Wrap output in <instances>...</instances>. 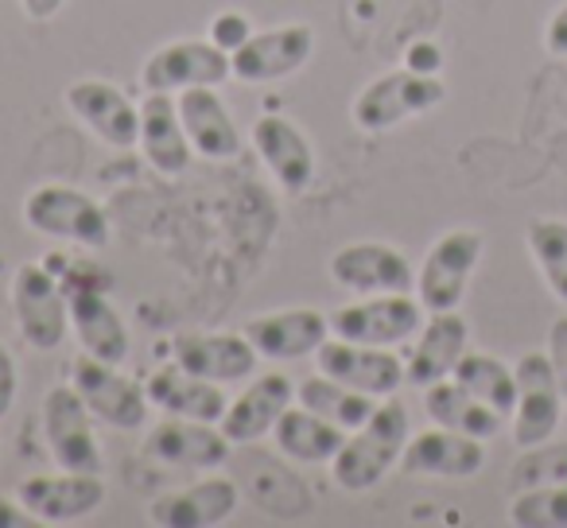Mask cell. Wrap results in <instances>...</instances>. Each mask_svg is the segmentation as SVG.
<instances>
[{
  "label": "cell",
  "instance_id": "obj_20",
  "mask_svg": "<svg viewBox=\"0 0 567 528\" xmlns=\"http://www.w3.org/2000/svg\"><path fill=\"white\" fill-rule=\"evenodd\" d=\"M257 350L245 334L234 331H203L175 339V365L214 385H234V381L252 377L257 370Z\"/></svg>",
  "mask_w": 567,
  "mask_h": 528
},
{
  "label": "cell",
  "instance_id": "obj_31",
  "mask_svg": "<svg viewBox=\"0 0 567 528\" xmlns=\"http://www.w3.org/2000/svg\"><path fill=\"white\" fill-rule=\"evenodd\" d=\"M451 377H455L466 393L478 396L482 404H489L497 416L509 420L513 408H517V373H513V365H505L502 358L471 354V350H466Z\"/></svg>",
  "mask_w": 567,
  "mask_h": 528
},
{
  "label": "cell",
  "instance_id": "obj_27",
  "mask_svg": "<svg viewBox=\"0 0 567 528\" xmlns=\"http://www.w3.org/2000/svg\"><path fill=\"white\" fill-rule=\"evenodd\" d=\"M148 401L156 404L167 416H187V420H206V424H218L226 416L229 401L214 381H203L187 370H159L152 373V381L144 385Z\"/></svg>",
  "mask_w": 567,
  "mask_h": 528
},
{
  "label": "cell",
  "instance_id": "obj_17",
  "mask_svg": "<svg viewBox=\"0 0 567 528\" xmlns=\"http://www.w3.org/2000/svg\"><path fill=\"white\" fill-rule=\"evenodd\" d=\"M234 443L226 439L218 424L206 420H187V416H167L144 439L148 458L164 466H179V470H218L229 458Z\"/></svg>",
  "mask_w": 567,
  "mask_h": 528
},
{
  "label": "cell",
  "instance_id": "obj_6",
  "mask_svg": "<svg viewBox=\"0 0 567 528\" xmlns=\"http://www.w3.org/2000/svg\"><path fill=\"white\" fill-rule=\"evenodd\" d=\"M424 303L409 292H385L365 296L358 303L331 311V334L334 339L358 342V346H401L424 327Z\"/></svg>",
  "mask_w": 567,
  "mask_h": 528
},
{
  "label": "cell",
  "instance_id": "obj_36",
  "mask_svg": "<svg viewBox=\"0 0 567 528\" xmlns=\"http://www.w3.org/2000/svg\"><path fill=\"white\" fill-rule=\"evenodd\" d=\"M544 354H548L559 389H564V396H567V315H559L556 323L548 327V350H544Z\"/></svg>",
  "mask_w": 567,
  "mask_h": 528
},
{
  "label": "cell",
  "instance_id": "obj_22",
  "mask_svg": "<svg viewBox=\"0 0 567 528\" xmlns=\"http://www.w3.org/2000/svg\"><path fill=\"white\" fill-rule=\"evenodd\" d=\"M175 105H179V121H183V128H187V141L198 156L203 159H237L241 156V133H237L234 117H229L218 90L214 86L179 90Z\"/></svg>",
  "mask_w": 567,
  "mask_h": 528
},
{
  "label": "cell",
  "instance_id": "obj_26",
  "mask_svg": "<svg viewBox=\"0 0 567 528\" xmlns=\"http://www.w3.org/2000/svg\"><path fill=\"white\" fill-rule=\"evenodd\" d=\"M141 152L156 172L179 175L190 167V141L172 94H144L141 102Z\"/></svg>",
  "mask_w": 567,
  "mask_h": 528
},
{
  "label": "cell",
  "instance_id": "obj_3",
  "mask_svg": "<svg viewBox=\"0 0 567 528\" xmlns=\"http://www.w3.org/2000/svg\"><path fill=\"white\" fill-rule=\"evenodd\" d=\"M447 86L440 74H416V71H389L373 79L350 105V117L362 133H389L412 117H424L435 105H443Z\"/></svg>",
  "mask_w": 567,
  "mask_h": 528
},
{
  "label": "cell",
  "instance_id": "obj_32",
  "mask_svg": "<svg viewBox=\"0 0 567 528\" xmlns=\"http://www.w3.org/2000/svg\"><path fill=\"white\" fill-rule=\"evenodd\" d=\"M528 252H533L536 269L548 280L551 296L567 303V221L559 218H533L525 229Z\"/></svg>",
  "mask_w": 567,
  "mask_h": 528
},
{
  "label": "cell",
  "instance_id": "obj_42",
  "mask_svg": "<svg viewBox=\"0 0 567 528\" xmlns=\"http://www.w3.org/2000/svg\"><path fill=\"white\" fill-rule=\"evenodd\" d=\"M564 424H567V408H564Z\"/></svg>",
  "mask_w": 567,
  "mask_h": 528
},
{
  "label": "cell",
  "instance_id": "obj_12",
  "mask_svg": "<svg viewBox=\"0 0 567 528\" xmlns=\"http://www.w3.org/2000/svg\"><path fill=\"white\" fill-rule=\"evenodd\" d=\"M66 110L90 128L102 144L125 152L141 144V105L128 102L121 86L105 79H79L63 94Z\"/></svg>",
  "mask_w": 567,
  "mask_h": 528
},
{
  "label": "cell",
  "instance_id": "obj_30",
  "mask_svg": "<svg viewBox=\"0 0 567 528\" xmlns=\"http://www.w3.org/2000/svg\"><path fill=\"white\" fill-rule=\"evenodd\" d=\"M296 401H300V408L339 424L342 432L362 427L365 420L373 416V408L381 404V401H373V396L358 393V389L339 385L334 377H323V373H316V377H308L303 385H296Z\"/></svg>",
  "mask_w": 567,
  "mask_h": 528
},
{
  "label": "cell",
  "instance_id": "obj_15",
  "mask_svg": "<svg viewBox=\"0 0 567 528\" xmlns=\"http://www.w3.org/2000/svg\"><path fill=\"white\" fill-rule=\"evenodd\" d=\"M327 269H331L334 284L347 288V292H362V296L412 292V288H416V272H412L409 257L385 241L342 245Z\"/></svg>",
  "mask_w": 567,
  "mask_h": 528
},
{
  "label": "cell",
  "instance_id": "obj_13",
  "mask_svg": "<svg viewBox=\"0 0 567 528\" xmlns=\"http://www.w3.org/2000/svg\"><path fill=\"white\" fill-rule=\"evenodd\" d=\"M316 370L323 377H334L339 385H350L373 401H389L404 385V365L385 346H358L347 339H327L316 350Z\"/></svg>",
  "mask_w": 567,
  "mask_h": 528
},
{
  "label": "cell",
  "instance_id": "obj_16",
  "mask_svg": "<svg viewBox=\"0 0 567 528\" xmlns=\"http://www.w3.org/2000/svg\"><path fill=\"white\" fill-rule=\"evenodd\" d=\"M249 141L257 148L260 164L272 172V179L288 195H303L316 183V148L296 121L280 117V113H260L249 128Z\"/></svg>",
  "mask_w": 567,
  "mask_h": 528
},
{
  "label": "cell",
  "instance_id": "obj_34",
  "mask_svg": "<svg viewBox=\"0 0 567 528\" xmlns=\"http://www.w3.org/2000/svg\"><path fill=\"white\" fill-rule=\"evenodd\" d=\"M567 482V443H540V447H525V455L513 463L509 486L513 494L536 486H556Z\"/></svg>",
  "mask_w": 567,
  "mask_h": 528
},
{
  "label": "cell",
  "instance_id": "obj_21",
  "mask_svg": "<svg viewBox=\"0 0 567 528\" xmlns=\"http://www.w3.org/2000/svg\"><path fill=\"white\" fill-rule=\"evenodd\" d=\"M296 401V381L288 373H260L241 396L226 408L218 427L234 447H249V443L265 439L276 427V420L292 408Z\"/></svg>",
  "mask_w": 567,
  "mask_h": 528
},
{
  "label": "cell",
  "instance_id": "obj_39",
  "mask_svg": "<svg viewBox=\"0 0 567 528\" xmlns=\"http://www.w3.org/2000/svg\"><path fill=\"white\" fill-rule=\"evenodd\" d=\"M544 48H548L551 55H559V59L567 55V4H559V9L551 12L548 28H544Z\"/></svg>",
  "mask_w": 567,
  "mask_h": 528
},
{
  "label": "cell",
  "instance_id": "obj_23",
  "mask_svg": "<svg viewBox=\"0 0 567 528\" xmlns=\"http://www.w3.org/2000/svg\"><path fill=\"white\" fill-rule=\"evenodd\" d=\"M466 342H471V327H466V319L458 311H440V315L424 319L416 346H412L409 362H404V381L416 389H427L435 381L451 377L458 358L466 354Z\"/></svg>",
  "mask_w": 567,
  "mask_h": 528
},
{
  "label": "cell",
  "instance_id": "obj_7",
  "mask_svg": "<svg viewBox=\"0 0 567 528\" xmlns=\"http://www.w3.org/2000/svg\"><path fill=\"white\" fill-rule=\"evenodd\" d=\"M71 385L74 393L86 401V408L94 412V420L117 427V432H136L148 420V393H144L141 381L125 377L121 365L102 362V358L86 354L74 358L71 365Z\"/></svg>",
  "mask_w": 567,
  "mask_h": 528
},
{
  "label": "cell",
  "instance_id": "obj_9",
  "mask_svg": "<svg viewBox=\"0 0 567 528\" xmlns=\"http://www.w3.org/2000/svg\"><path fill=\"white\" fill-rule=\"evenodd\" d=\"M234 79L229 71V51L210 40H179L152 51L141 66L144 94H179L190 86H214Z\"/></svg>",
  "mask_w": 567,
  "mask_h": 528
},
{
  "label": "cell",
  "instance_id": "obj_2",
  "mask_svg": "<svg viewBox=\"0 0 567 528\" xmlns=\"http://www.w3.org/2000/svg\"><path fill=\"white\" fill-rule=\"evenodd\" d=\"M28 229L43 237H55L66 245H82V249H105L110 245V214L97 198H90L79 187H63V183H43L28 195L24 203Z\"/></svg>",
  "mask_w": 567,
  "mask_h": 528
},
{
  "label": "cell",
  "instance_id": "obj_38",
  "mask_svg": "<svg viewBox=\"0 0 567 528\" xmlns=\"http://www.w3.org/2000/svg\"><path fill=\"white\" fill-rule=\"evenodd\" d=\"M404 66H409V71H416V74H440V66H443L440 43H427V40L412 43L409 55H404Z\"/></svg>",
  "mask_w": 567,
  "mask_h": 528
},
{
  "label": "cell",
  "instance_id": "obj_25",
  "mask_svg": "<svg viewBox=\"0 0 567 528\" xmlns=\"http://www.w3.org/2000/svg\"><path fill=\"white\" fill-rule=\"evenodd\" d=\"M66 300H71V331L79 346L86 354L102 358V362H125L128 350H133L125 315L94 288H74V292H66Z\"/></svg>",
  "mask_w": 567,
  "mask_h": 528
},
{
  "label": "cell",
  "instance_id": "obj_24",
  "mask_svg": "<svg viewBox=\"0 0 567 528\" xmlns=\"http://www.w3.org/2000/svg\"><path fill=\"white\" fill-rule=\"evenodd\" d=\"M237 497L241 494H237V486L229 478H203L195 486L156 497L148 509V520L159 528H210L234 517Z\"/></svg>",
  "mask_w": 567,
  "mask_h": 528
},
{
  "label": "cell",
  "instance_id": "obj_19",
  "mask_svg": "<svg viewBox=\"0 0 567 528\" xmlns=\"http://www.w3.org/2000/svg\"><path fill=\"white\" fill-rule=\"evenodd\" d=\"M482 466H486V443L440 424L409 435L401 455V470L409 478H474Z\"/></svg>",
  "mask_w": 567,
  "mask_h": 528
},
{
  "label": "cell",
  "instance_id": "obj_29",
  "mask_svg": "<svg viewBox=\"0 0 567 528\" xmlns=\"http://www.w3.org/2000/svg\"><path fill=\"white\" fill-rule=\"evenodd\" d=\"M272 435H276V451H280V455L296 458V463H308V466H323L339 455V447L347 443L350 432H342L339 424H331V420L316 416V412H308V408H288L276 420Z\"/></svg>",
  "mask_w": 567,
  "mask_h": 528
},
{
  "label": "cell",
  "instance_id": "obj_37",
  "mask_svg": "<svg viewBox=\"0 0 567 528\" xmlns=\"http://www.w3.org/2000/svg\"><path fill=\"white\" fill-rule=\"evenodd\" d=\"M17 389H20V377H17V362H12L9 346L0 342V420L9 416L12 404H17Z\"/></svg>",
  "mask_w": 567,
  "mask_h": 528
},
{
  "label": "cell",
  "instance_id": "obj_18",
  "mask_svg": "<svg viewBox=\"0 0 567 528\" xmlns=\"http://www.w3.org/2000/svg\"><path fill=\"white\" fill-rule=\"evenodd\" d=\"M241 334L268 362H296V358L316 354L331 339V315L316 308L268 311V315H252Z\"/></svg>",
  "mask_w": 567,
  "mask_h": 528
},
{
  "label": "cell",
  "instance_id": "obj_10",
  "mask_svg": "<svg viewBox=\"0 0 567 528\" xmlns=\"http://www.w3.org/2000/svg\"><path fill=\"white\" fill-rule=\"evenodd\" d=\"M517 408H513V443L540 447L564 424V389L556 381L548 354H520L517 365Z\"/></svg>",
  "mask_w": 567,
  "mask_h": 528
},
{
  "label": "cell",
  "instance_id": "obj_4",
  "mask_svg": "<svg viewBox=\"0 0 567 528\" xmlns=\"http://www.w3.org/2000/svg\"><path fill=\"white\" fill-rule=\"evenodd\" d=\"M12 315L20 339L40 354L59 350L71 334V300L43 265H20L12 272Z\"/></svg>",
  "mask_w": 567,
  "mask_h": 528
},
{
  "label": "cell",
  "instance_id": "obj_33",
  "mask_svg": "<svg viewBox=\"0 0 567 528\" xmlns=\"http://www.w3.org/2000/svg\"><path fill=\"white\" fill-rule=\"evenodd\" d=\"M509 520L517 528H567V482L513 494Z\"/></svg>",
  "mask_w": 567,
  "mask_h": 528
},
{
  "label": "cell",
  "instance_id": "obj_11",
  "mask_svg": "<svg viewBox=\"0 0 567 528\" xmlns=\"http://www.w3.org/2000/svg\"><path fill=\"white\" fill-rule=\"evenodd\" d=\"M316 55V28L311 24H280L268 32H252L237 51H229V71L237 82H280L292 79L308 59Z\"/></svg>",
  "mask_w": 567,
  "mask_h": 528
},
{
  "label": "cell",
  "instance_id": "obj_41",
  "mask_svg": "<svg viewBox=\"0 0 567 528\" xmlns=\"http://www.w3.org/2000/svg\"><path fill=\"white\" fill-rule=\"evenodd\" d=\"M20 4H24L28 20H51L59 17V9H63L66 0H20Z\"/></svg>",
  "mask_w": 567,
  "mask_h": 528
},
{
  "label": "cell",
  "instance_id": "obj_14",
  "mask_svg": "<svg viewBox=\"0 0 567 528\" xmlns=\"http://www.w3.org/2000/svg\"><path fill=\"white\" fill-rule=\"evenodd\" d=\"M17 497L40 525H74L102 509L105 482L102 474H35L20 482Z\"/></svg>",
  "mask_w": 567,
  "mask_h": 528
},
{
  "label": "cell",
  "instance_id": "obj_8",
  "mask_svg": "<svg viewBox=\"0 0 567 528\" xmlns=\"http://www.w3.org/2000/svg\"><path fill=\"white\" fill-rule=\"evenodd\" d=\"M43 439L59 470L102 474V447L94 435V412L86 408L74 385H55L43 396Z\"/></svg>",
  "mask_w": 567,
  "mask_h": 528
},
{
  "label": "cell",
  "instance_id": "obj_5",
  "mask_svg": "<svg viewBox=\"0 0 567 528\" xmlns=\"http://www.w3.org/2000/svg\"><path fill=\"white\" fill-rule=\"evenodd\" d=\"M482 249H486V241H482L478 229H451L427 249L424 265L416 272V300L424 303L427 315L458 311L466 284L478 269Z\"/></svg>",
  "mask_w": 567,
  "mask_h": 528
},
{
  "label": "cell",
  "instance_id": "obj_28",
  "mask_svg": "<svg viewBox=\"0 0 567 528\" xmlns=\"http://www.w3.org/2000/svg\"><path fill=\"white\" fill-rule=\"evenodd\" d=\"M424 408L440 427H451V432L471 435V439H482V443L497 439L505 427V416H497L489 404H482L474 393H466L455 377H443V381H435V385H427Z\"/></svg>",
  "mask_w": 567,
  "mask_h": 528
},
{
  "label": "cell",
  "instance_id": "obj_1",
  "mask_svg": "<svg viewBox=\"0 0 567 528\" xmlns=\"http://www.w3.org/2000/svg\"><path fill=\"white\" fill-rule=\"evenodd\" d=\"M409 443V408L401 401H381L373 416L362 427L347 435L339 455L331 458V478L347 494H365L373 489L404 455Z\"/></svg>",
  "mask_w": 567,
  "mask_h": 528
},
{
  "label": "cell",
  "instance_id": "obj_40",
  "mask_svg": "<svg viewBox=\"0 0 567 528\" xmlns=\"http://www.w3.org/2000/svg\"><path fill=\"white\" fill-rule=\"evenodd\" d=\"M32 513L20 505V497L17 501H9V497H0V528H24V525H32Z\"/></svg>",
  "mask_w": 567,
  "mask_h": 528
},
{
  "label": "cell",
  "instance_id": "obj_35",
  "mask_svg": "<svg viewBox=\"0 0 567 528\" xmlns=\"http://www.w3.org/2000/svg\"><path fill=\"white\" fill-rule=\"evenodd\" d=\"M249 35H252V28H249V20H245V12H221L210 24V43H218L221 51H237Z\"/></svg>",
  "mask_w": 567,
  "mask_h": 528
}]
</instances>
